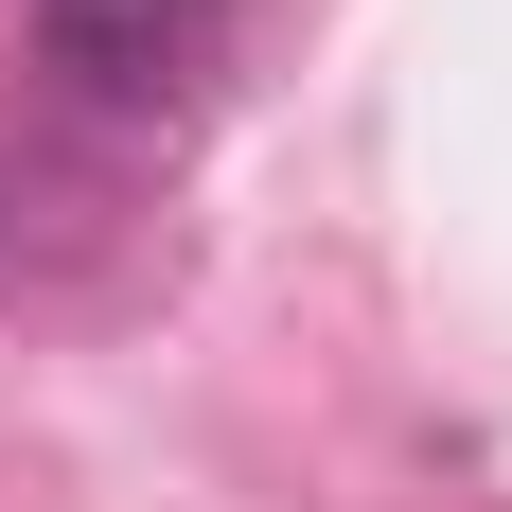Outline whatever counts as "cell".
I'll return each instance as SVG.
<instances>
[{"mask_svg": "<svg viewBox=\"0 0 512 512\" xmlns=\"http://www.w3.org/2000/svg\"><path fill=\"white\" fill-rule=\"evenodd\" d=\"M230 36V0H36V53L71 71L89 106H177Z\"/></svg>", "mask_w": 512, "mask_h": 512, "instance_id": "1", "label": "cell"}]
</instances>
